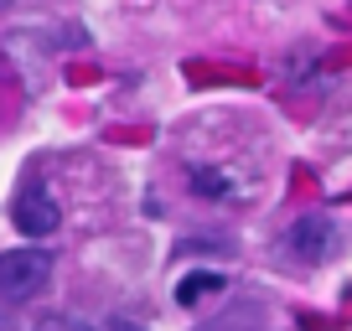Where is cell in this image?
<instances>
[{"label": "cell", "mask_w": 352, "mask_h": 331, "mask_svg": "<svg viewBox=\"0 0 352 331\" xmlns=\"http://www.w3.org/2000/svg\"><path fill=\"white\" fill-rule=\"evenodd\" d=\"M337 243H342V233H337V222H331L327 212H306V218H296V222L285 228V249H290L296 259H306V264L327 259Z\"/></svg>", "instance_id": "2"}, {"label": "cell", "mask_w": 352, "mask_h": 331, "mask_svg": "<svg viewBox=\"0 0 352 331\" xmlns=\"http://www.w3.org/2000/svg\"><path fill=\"white\" fill-rule=\"evenodd\" d=\"M32 331H94V326H88V321H78V316H63V310H52V316H36Z\"/></svg>", "instance_id": "6"}, {"label": "cell", "mask_w": 352, "mask_h": 331, "mask_svg": "<svg viewBox=\"0 0 352 331\" xmlns=\"http://www.w3.org/2000/svg\"><path fill=\"white\" fill-rule=\"evenodd\" d=\"M52 279V254L42 249H11V254H0V300H32L47 290Z\"/></svg>", "instance_id": "1"}, {"label": "cell", "mask_w": 352, "mask_h": 331, "mask_svg": "<svg viewBox=\"0 0 352 331\" xmlns=\"http://www.w3.org/2000/svg\"><path fill=\"white\" fill-rule=\"evenodd\" d=\"M11 218H16V228H21L26 238H47V233H57V222H63V212H57L52 192H47L42 181H32V187H26L21 197H16Z\"/></svg>", "instance_id": "3"}, {"label": "cell", "mask_w": 352, "mask_h": 331, "mask_svg": "<svg viewBox=\"0 0 352 331\" xmlns=\"http://www.w3.org/2000/svg\"><path fill=\"white\" fill-rule=\"evenodd\" d=\"M109 331H151V326H140L135 316H114V321H109Z\"/></svg>", "instance_id": "7"}, {"label": "cell", "mask_w": 352, "mask_h": 331, "mask_svg": "<svg viewBox=\"0 0 352 331\" xmlns=\"http://www.w3.org/2000/svg\"><path fill=\"white\" fill-rule=\"evenodd\" d=\"M228 290V275H212V269H192L182 285H176V306H197L208 295H223Z\"/></svg>", "instance_id": "4"}, {"label": "cell", "mask_w": 352, "mask_h": 331, "mask_svg": "<svg viewBox=\"0 0 352 331\" xmlns=\"http://www.w3.org/2000/svg\"><path fill=\"white\" fill-rule=\"evenodd\" d=\"M192 192H202L212 202H228V197H239V181H228L223 171H208V166H192Z\"/></svg>", "instance_id": "5"}]
</instances>
